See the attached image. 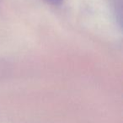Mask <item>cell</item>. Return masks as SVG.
Listing matches in <instances>:
<instances>
[{
    "label": "cell",
    "mask_w": 123,
    "mask_h": 123,
    "mask_svg": "<svg viewBox=\"0 0 123 123\" xmlns=\"http://www.w3.org/2000/svg\"><path fill=\"white\" fill-rule=\"evenodd\" d=\"M46 1L48 3V4H51V5L57 6V5H60V4L62 3L63 0H46Z\"/></svg>",
    "instance_id": "6da1fadb"
}]
</instances>
